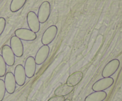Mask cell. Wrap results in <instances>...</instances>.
Masks as SVG:
<instances>
[{
    "label": "cell",
    "mask_w": 122,
    "mask_h": 101,
    "mask_svg": "<svg viewBox=\"0 0 122 101\" xmlns=\"http://www.w3.org/2000/svg\"><path fill=\"white\" fill-rule=\"evenodd\" d=\"M51 4L50 2L47 1H44L39 7L37 15L40 23L44 24L48 21L51 14Z\"/></svg>",
    "instance_id": "cell-1"
},
{
    "label": "cell",
    "mask_w": 122,
    "mask_h": 101,
    "mask_svg": "<svg viewBox=\"0 0 122 101\" xmlns=\"http://www.w3.org/2000/svg\"><path fill=\"white\" fill-rule=\"evenodd\" d=\"M120 65V61L119 59H113L110 61L104 67L102 72V76L104 78L112 77L118 70Z\"/></svg>",
    "instance_id": "cell-2"
},
{
    "label": "cell",
    "mask_w": 122,
    "mask_h": 101,
    "mask_svg": "<svg viewBox=\"0 0 122 101\" xmlns=\"http://www.w3.org/2000/svg\"><path fill=\"white\" fill-rule=\"evenodd\" d=\"M58 32V28L55 25L50 26L43 33L41 43L43 45H48L54 40Z\"/></svg>",
    "instance_id": "cell-3"
},
{
    "label": "cell",
    "mask_w": 122,
    "mask_h": 101,
    "mask_svg": "<svg viewBox=\"0 0 122 101\" xmlns=\"http://www.w3.org/2000/svg\"><path fill=\"white\" fill-rule=\"evenodd\" d=\"M114 80L112 77L110 78H102L97 80L94 85H92V89L94 92H99V91H104L105 90L110 88L114 84Z\"/></svg>",
    "instance_id": "cell-4"
},
{
    "label": "cell",
    "mask_w": 122,
    "mask_h": 101,
    "mask_svg": "<svg viewBox=\"0 0 122 101\" xmlns=\"http://www.w3.org/2000/svg\"><path fill=\"white\" fill-rule=\"evenodd\" d=\"M10 44L15 56L17 57H22L24 54V47L21 40L17 37L14 35L10 39Z\"/></svg>",
    "instance_id": "cell-5"
},
{
    "label": "cell",
    "mask_w": 122,
    "mask_h": 101,
    "mask_svg": "<svg viewBox=\"0 0 122 101\" xmlns=\"http://www.w3.org/2000/svg\"><path fill=\"white\" fill-rule=\"evenodd\" d=\"M14 34L15 36L17 37L19 39L24 41H34L37 37L36 34L35 33L27 28H18L14 31Z\"/></svg>",
    "instance_id": "cell-6"
},
{
    "label": "cell",
    "mask_w": 122,
    "mask_h": 101,
    "mask_svg": "<svg viewBox=\"0 0 122 101\" xmlns=\"http://www.w3.org/2000/svg\"><path fill=\"white\" fill-rule=\"evenodd\" d=\"M27 22L29 29L36 34L40 30V22L34 11H29L27 14Z\"/></svg>",
    "instance_id": "cell-7"
},
{
    "label": "cell",
    "mask_w": 122,
    "mask_h": 101,
    "mask_svg": "<svg viewBox=\"0 0 122 101\" xmlns=\"http://www.w3.org/2000/svg\"><path fill=\"white\" fill-rule=\"evenodd\" d=\"M50 48L48 45H43L36 53L35 60L37 65H41L48 59L50 54Z\"/></svg>",
    "instance_id": "cell-8"
},
{
    "label": "cell",
    "mask_w": 122,
    "mask_h": 101,
    "mask_svg": "<svg viewBox=\"0 0 122 101\" xmlns=\"http://www.w3.org/2000/svg\"><path fill=\"white\" fill-rule=\"evenodd\" d=\"M2 57L8 66H13L15 63V55L12 51L10 46L5 44L3 46L1 50Z\"/></svg>",
    "instance_id": "cell-9"
},
{
    "label": "cell",
    "mask_w": 122,
    "mask_h": 101,
    "mask_svg": "<svg viewBox=\"0 0 122 101\" xmlns=\"http://www.w3.org/2000/svg\"><path fill=\"white\" fill-rule=\"evenodd\" d=\"M24 69L27 78L30 79L34 76L36 70V64L35 60V57L33 56H29L26 59Z\"/></svg>",
    "instance_id": "cell-10"
},
{
    "label": "cell",
    "mask_w": 122,
    "mask_h": 101,
    "mask_svg": "<svg viewBox=\"0 0 122 101\" xmlns=\"http://www.w3.org/2000/svg\"><path fill=\"white\" fill-rule=\"evenodd\" d=\"M4 85L6 91L9 94H13L14 93L16 88V82L14 74L12 72H7L5 75Z\"/></svg>",
    "instance_id": "cell-11"
},
{
    "label": "cell",
    "mask_w": 122,
    "mask_h": 101,
    "mask_svg": "<svg viewBox=\"0 0 122 101\" xmlns=\"http://www.w3.org/2000/svg\"><path fill=\"white\" fill-rule=\"evenodd\" d=\"M14 76L17 85L20 86H22L25 85L26 80V76L23 65L19 64L15 66Z\"/></svg>",
    "instance_id": "cell-12"
},
{
    "label": "cell",
    "mask_w": 122,
    "mask_h": 101,
    "mask_svg": "<svg viewBox=\"0 0 122 101\" xmlns=\"http://www.w3.org/2000/svg\"><path fill=\"white\" fill-rule=\"evenodd\" d=\"M83 78V73L81 71L74 72L68 77L66 80V84L70 86H76L78 85Z\"/></svg>",
    "instance_id": "cell-13"
},
{
    "label": "cell",
    "mask_w": 122,
    "mask_h": 101,
    "mask_svg": "<svg viewBox=\"0 0 122 101\" xmlns=\"http://www.w3.org/2000/svg\"><path fill=\"white\" fill-rule=\"evenodd\" d=\"M74 87L70 86L66 83L63 84L58 86L54 91L55 96H60V97H66L73 92Z\"/></svg>",
    "instance_id": "cell-14"
},
{
    "label": "cell",
    "mask_w": 122,
    "mask_h": 101,
    "mask_svg": "<svg viewBox=\"0 0 122 101\" xmlns=\"http://www.w3.org/2000/svg\"><path fill=\"white\" fill-rule=\"evenodd\" d=\"M107 97V93L105 91L94 92L87 96L85 101H104Z\"/></svg>",
    "instance_id": "cell-15"
},
{
    "label": "cell",
    "mask_w": 122,
    "mask_h": 101,
    "mask_svg": "<svg viewBox=\"0 0 122 101\" xmlns=\"http://www.w3.org/2000/svg\"><path fill=\"white\" fill-rule=\"evenodd\" d=\"M26 1L27 0H12L10 6V9L12 13H16L24 7Z\"/></svg>",
    "instance_id": "cell-16"
},
{
    "label": "cell",
    "mask_w": 122,
    "mask_h": 101,
    "mask_svg": "<svg viewBox=\"0 0 122 101\" xmlns=\"http://www.w3.org/2000/svg\"><path fill=\"white\" fill-rule=\"evenodd\" d=\"M7 72V65L4 60L2 56L0 54V77L5 76Z\"/></svg>",
    "instance_id": "cell-17"
},
{
    "label": "cell",
    "mask_w": 122,
    "mask_h": 101,
    "mask_svg": "<svg viewBox=\"0 0 122 101\" xmlns=\"http://www.w3.org/2000/svg\"><path fill=\"white\" fill-rule=\"evenodd\" d=\"M5 87L4 82L2 79H0V101H3L5 95Z\"/></svg>",
    "instance_id": "cell-18"
},
{
    "label": "cell",
    "mask_w": 122,
    "mask_h": 101,
    "mask_svg": "<svg viewBox=\"0 0 122 101\" xmlns=\"http://www.w3.org/2000/svg\"><path fill=\"white\" fill-rule=\"evenodd\" d=\"M6 26V20L4 17H0V36L3 33Z\"/></svg>",
    "instance_id": "cell-19"
},
{
    "label": "cell",
    "mask_w": 122,
    "mask_h": 101,
    "mask_svg": "<svg viewBox=\"0 0 122 101\" xmlns=\"http://www.w3.org/2000/svg\"><path fill=\"white\" fill-rule=\"evenodd\" d=\"M65 98L64 97H60V96H54L48 99V101H64Z\"/></svg>",
    "instance_id": "cell-20"
},
{
    "label": "cell",
    "mask_w": 122,
    "mask_h": 101,
    "mask_svg": "<svg viewBox=\"0 0 122 101\" xmlns=\"http://www.w3.org/2000/svg\"><path fill=\"white\" fill-rule=\"evenodd\" d=\"M64 101H70V99H65V100H64Z\"/></svg>",
    "instance_id": "cell-21"
}]
</instances>
